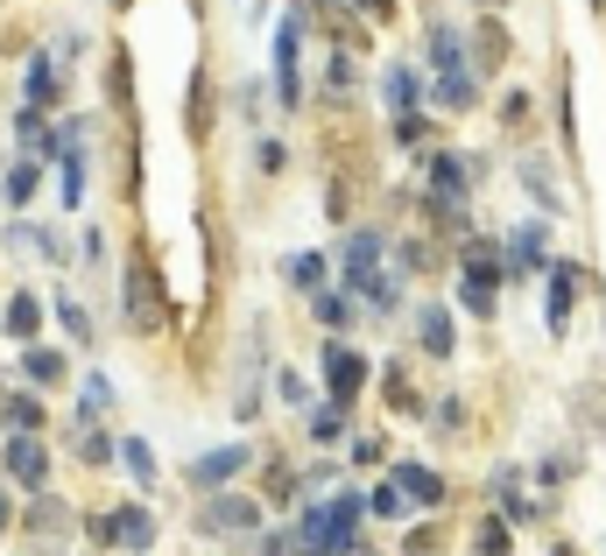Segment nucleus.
<instances>
[{
	"instance_id": "cd10ccee",
	"label": "nucleus",
	"mask_w": 606,
	"mask_h": 556,
	"mask_svg": "<svg viewBox=\"0 0 606 556\" xmlns=\"http://www.w3.org/2000/svg\"><path fill=\"white\" fill-rule=\"evenodd\" d=\"M388 409L395 416H423V395L409 387V367H388Z\"/></svg>"
},
{
	"instance_id": "c85d7f7f",
	"label": "nucleus",
	"mask_w": 606,
	"mask_h": 556,
	"mask_svg": "<svg viewBox=\"0 0 606 556\" xmlns=\"http://www.w3.org/2000/svg\"><path fill=\"white\" fill-rule=\"evenodd\" d=\"M121 465L135 472V486H156V450L141 444V437H127V444H121Z\"/></svg>"
},
{
	"instance_id": "412c9836",
	"label": "nucleus",
	"mask_w": 606,
	"mask_h": 556,
	"mask_svg": "<svg viewBox=\"0 0 606 556\" xmlns=\"http://www.w3.org/2000/svg\"><path fill=\"white\" fill-rule=\"evenodd\" d=\"M113 529H121V543L135 549V556H141V549L156 543V515H149V507H135V501H127L121 515H113Z\"/></svg>"
},
{
	"instance_id": "39448f33",
	"label": "nucleus",
	"mask_w": 606,
	"mask_h": 556,
	"mask_svg": "<svg viewBox=\"0 0 606 556\" xmlns=\"http://www.w3.org/2000/svg\"><path fill=\"white\" fill-rule=\"evenodd\" d=\"M247 458H255L247 444H219V450H205V458L190 465V486H226L233 472H247Z\"/></svg>"
},
{
	"instance_id": "20e7f679",
	"label": "nucleus",
	"mask_w": 606,
	"mask_h": 556,
	"mask_svg": "<svg viewBox=\"0 0 606 556\" xmlns=\"http://www.w3.org/2000/svg\"><path fill=\"white\" fill-rule=\"evenodd\" d=\"M198 529L205 535H255L261 529V501L255 493H219V501L198 515Z\"/></svg>"
},
{
	"instance_id": "6e6552de",
	"label": "nucleus",
	"mask_w": 606,
	"mask_h": 556,
	"mask_svg": "<svg viewBox=\"0 0 606 556\" xmlns=\"http://www.w3.org/2000/svg\"><path fill=\"white\" fill-rule=\"evenodd\" d=\"M8 472H14V479H22V486H28V493H36V486H42V479H50V450H42L36 437H22V430H14V437H8Z\"/></svg>"
},
{
	"instance_id": "0eeeda50",
	"label": "nucleus",
	"mask_w": 606,
	"mask_h": 556,
	"mask_svg": "<svg viewBox=\"0 0 606 556\" xmlns=\"http://www.w3.org/2000/svg\"><path fill=\"white\" fill-rule=\"evenodd\" d=\"M579 282H585V268H571V261H557V268H551V332H557V338L571 332V304H579Z\"/></svg>"
},
{
	"instance_id": "2eb2a0df",
	"label": "nucleus",
	"mask_w": 606,
	"mask_h": 556,
	"mask_svg": "<svg viewBox=\"0 0 606 556\" xmlns=\"http://www.w3.org/2000/svg\"><path fill=\"white\" fill-rule=\"evenodd\" d=\"M0 332H8L14 345H28V338H36V332H42V304H36V296H28V289H22V296H14V304H8V310H0Z\"/></svg>"
},
{
	"instance_id": "8fccbe9b",
	"label": "nucleus",
	"mask_w": 606,
	"mask_h": 556,
	"mask_svg": "<svg viewBox=\"0 0 606 556\" xmlns=\"http://www.w3.org/2000/svg\"><path fill=\"white\" fill-rule=\"evenodd\" d=\"M557 556H571V549H557Z\"/></svg>"
},
{
	"instance_id": "4c0bfd02",
	"label": "nucleus",
	"mask_w": 606,
	"mask_h": 556,
	"mask_svg": "<svg viewBox=\"0 0 606 556\" xmlns=\"http://www.w3.org/2000/svg\"><path fill=\"white\" fill-rule=\"evenodd\" d=\"M423 134H431V120H423V113H403V120H395V141H409V148H417Z\"/></svg>"
},
{
	"instance_id": "58836bf2",
	"label": "nucleus",
	"mask_w": 606,
	"mask_h": 556,
	"mask_svg": "<svg viewBox=\"0 0 606 556\" xmlns=\"http://www.w3.org/2000/svg\"><path fill=\"white\" fill-rule=\"evenodd\" d=\"M310 437L332 444V437H338V409H310Z\"/></svg>"
},
{
	"instance_id": "4be33fe9",
	"label": "nucleus",
	"mask_w": 606,
	"mask_h": 556,
	"mask_svg": "<svg viewBox=\"0 0 606 556\" xmlns=\"http://www.w3.org/2000/svg\"><path fill=\"white\" fill-rule=\"evenodd\" d=\"M22 92H28V107H42V113H50V99H57L50 57H28V64H22Z\"/></svg>"
},
{
	"instance_id": "f257e3e1",
	"label": "nucleus",
	"mask_w": 606,
	"mask_h": 556,
	"mask_svg": "<svg viewBox=\"0 0 606 556\" xmlns=\"http://www.w3.org/2000/svg\"><path fill=\"white\" fill-rule=\"evenodd\" d=\"M367 353H353V345H324V387H332V409H353V401L367 395Z\"/></svg>"
},
{
	"instance_id": "a19ab883",
	"label": "nucleus",
	"mask_w": 606,
	"mask_h": 556,
	"mask_svg": "<svg viewBox=\"0 0 606 556\" xmlns=\"http://www.w3.org/2000/svg\"><path fill=\"white\" fill-rule=\"evenodd\" d=\"M529 113H536V107H529V92H508V107H500V120H508V127H522Z\"/></svg>"
},
{
	"instance_id": "de8ad7c7",
	"label": "nucleus",
	"mask_w": 606,
	"mask_h": 556,
	"mask_svg": "<svg viewBox=\"0 0 606 556\" xmlns=\"http://www.w3.org/2000/svg\"><path fill=\"white\" fill-rule=\"evenodd\" d=\"M304 556H324V549H304Z\"/></svg>"
},
{
	"instance_id": "7c9ffc66",
	"label": "nucleus",
	"mask_w": 606,
	"mask_h": 556,
	"mask_svg": "<svg viewBox=\"0 0 606 556\" xmlns=\"http://www.w3.org/2000/svg\"><path fill=\"white\" fill-rule=\"evenodd\" d=\"M78 198H85V148H64V205L78 212Z\"/></svg>"
},
{
	"instance_id": "09e8293b",
	"label": "nucleus",
	"mask_w": 606,
	"mask_h": 556,
	"mask_svg": "<svg viewBox=\"0 0 606 556\" xmlns=\"http://www.w3.org/2000/svg\"><path fill=\"white\" fill-rule=\"evenodd\" d=\"M593 8H606V0H593Z\"/></svg>"
},
{
	"instance_id": "c756f323",
	"label": "nucleus",
	"mask_w": 606,
	"mask_h": 556,
	"mask_svg": "<svg viewBox=\"0 0 606 556\" xmlns=\"http://www.w3.org/2000/svg\"><path fill=\"white\" fill-rule=\"evenodd\" d=\"M57 324H64V332L78 338V345H92V318H85L78 296H57Z\"/></svg>"
},
{
	"instance_id": "f03ea898",
	"label": "nucleus",
	"mask_w": 606,
	"mask_h": 556,
	"mask_svg": "<svg viewBox=\"0 0 606 556\" xmlns=\"http://www.w3.org/2000/svg\"><path fill=\"white\" fill-rule=\"evenodd\" d=\"M121 304H127V318H135V332H162V324H170V310H162V289H156V268H149V261H127Z\"/></svg>"
},
{
	"instance_id": "ea45409f",
	"label": "nucleus",
	"mask_w": 606,
	"mask_h": 556,
	"mask_svg": "<svg viewBox=\"0 0 606 556\" xmlns=\"http://www.w3.org/2000/svg\"><path fill=\"white\" fill-rule=\"evenodd\" d=\"M28 521H36V529H64V507H57L50 493H42V501H36V515H28Z\"/></svg>"
},
{
	"instance_id": "4468645a",
	"label": "nucleus",
	"mask_w": 606,
	"mask_h": 556,
	"mask_svg": "<svg viewBox=\"0 0 606 556\" xmlns=\"http://www.w3.org/2000/svg\"><path fill=\"white\" fill-rule=\"evenodd\" d=\"M494 282H500L494 268H472L466 261V275H458V304H466L472 318H494Z\"/></svg>"
},
{
	"instance_id": "393cba45",
	"label": "nucleus",
	"mask_w": 606,
	"mask_h": 556,
	"mask_svg": "<svg viewBox=\"0 0 606 556\" xmlns=\"http://www.w3.org/2000/svg\"><path fill=\"white\" fill-rule=\"evenodd\" d=\"M367 515H381V521H403V515H409V493H403V479H381V486H374V501H367Z\"/></svg>"
},
{
	"instance_id": "f704fd0d",
	"label": "nucleus",
	"mask_w": 606,
	"mask_h": 556,
	"mask_svg": "<svg viewBox=\"0 0 606 556\" xmlns=\"http://www.w3.org/2000/svg\"><path fill=\"white\" fill-rule=\"evenodd\" d=\"M472 543H480V556H508V521H480Z\"/></svg>"
},
{
	"instance_id": "c9c22d12",
	"label": "nucleus",
	"mask_w": 606,
	"mask_h": 556,
	"mask_svg": "<svg viewBox=\"0 0 606 556\" xmlns=\"http://www.w3.org/2000/svg\"><path fill=\"white\" fill-rule=\"evenodd\" d=\"M78 458H85V465H113V444L99 437L92 423H85V430H78Z\"/></svg>"
},
{
	"instance_id": "79ce46f5",
	"label": "nucleus",
	"mask_w": 606,
	"mask_h": 556,
	"mask_svg": "<svg viewBox=\"0 0 606 556\" xmlns=\"http://www.w3.org/2000/svg\"><path fill=\"white\" fill-rule=\"evenodd\" d=\"M346 458H353V465H374V458H381V437H353Z\"/></svg>"
},
{
	"instance_id": "2f4dec72",
	"label": "nucleus",
	"mask_w": 606,
	"mask_h": 556,
	"mask_svg": "<svg viewBox=\"0 0 606 556\" xmlns=\"http://www.w3.org/2000/svg\"><path fill=\"white\" fill-rule=\"evenodd\" d=\"M78 395H85V423H92L99 409H113V381H107V373H92V381H85Z\"/></svg>"
},
{
	"instance_id": "72a5a7b5",
	"label": "nucleus",
	"mask_w": 606,
	"mask_h": 556,
	"mask_svg": "<svg viewBox=\"0 0 606 556\" xmlns=\"http://www.w3.org/2000/svg\"><path fill=\"white\" fill-rule=\"evenodd\" d=\"M275 395H283L289 409H310V387H304V373H297V367H283V373H275Z\"/></svg>"
},
{
	"instance_id": "a18cd8bd",
	"label": "nucleus",
	"mask_w": 606,
	"mask_h": 556,
	"mask_svg": "<svg viewBox=\"0 0 606 556\" xmlns=\"http://www.w3.org/2000/svg\"><path fill=\"white\" fill-rule=\"evenodd\" d=\"M8 521H14V507H8V493H0V535H8Z\"/></svg>"
},
{
	"instance_id": "f8f14e48",
	"label": "nucleus",
	"mask_w": 606,
	"mask_h": 556,
	"mask_svg": "<svg viewBox=\"0 0 606 556\" xmlns=\"http://www.w3.org/2000/svg\"><path fill=\"white\" fill-rule=\"evenodd\" d=\"M472 50H480V57H472L480 71H500V64H508V50H515V42H508V28H500L494 14H480V22H472Z\"/></svg>"
},
{
	"instance_id": "a878e982",
	"label": "nucleus",
	"mask_w": 606,
	"mask_h": 556,
	"mask_svg": "<svg viewBox=\"0 0 606 556\" xmlns=\"http://www.w3.org/2000/svg\"><path fill=\"white\" fill-rule=\"evenodd\" d=\"M36 184H42V162L22 156V162L8 170V205H28V198H36Z\"/></svg>"
},
{
	"instance_id": "423d86ee",
	"label": "nucleus",
	"mask_w": 606,
	"mask_h": 556,
	"mask_svg": "<svg viewBox=\"0 0 606 556\" xmlns=\"http://www.w3.org/2000/svg\"><path fill=\"white\" fill-rule=\"evenodd\" d=\"M184 134L190 141H205L212 134V71H190V85H184Z\"/></svg>"
},
{
	"instance_id": "9d476101",
	"label": "nucleus",
	"mask_w": 606,
	"mask_h": 556,
	"mask_svg": "<svg viewBox=\"0 0 606 556\" xmlns=\"http://www.w3.org/2000/svg\"><path fill=\"white\" fill-rule=\"evenodd\" d=\"M360 493H332V501H324V515H332V535H324V549L332 556H346L353 549V529H360Z\"/></svg>"
},
{
	"instance_id": "5701e85b",
	"label": "nucleus",
	"mask_w": 606,
	"mask_h": 556,
	"mask_svg": "<svg viewBox=\"0 0 606 556\" xmlns=\"http://www.w3.org/2000/svg\"><path fill=\"white\" fill-rule=\"evenodd\" d=\"M0 423L22 430V437H36V430H42V401L36 395H8V401H0Z\"/></svg>"
},
{
	"instance_id": "473e14b6",
	"label": "nucleus",
	"mask_w": 606,
	"mask_h": 556,
	"mask_svg": "<svg viewBox=\"0 0 606 556\" xmlns=\"http://www.w3.org/2000/svg\"><path fill=\"white\" fill-rule=\"evenodd\" d=\"M522 190H536V205H543V212H557V205H565V198L551 190V176L536 170V162H522Z\"/></svg>"
},
{
	"instance_id": "9b49d317",
	"label": "nucleus",
	"mask_w": 606,
	"mask_h": 556,
	"mask_svg": "<svg viewBox=\"0 0 606 556\" xmlns=\"http://www.w3.org/2000/svg\"><path fill=\"white\" fill-rule=\"evenodd\" d=\"M127 42H113L107 50V99H113V113H135V64H127Z\"/></svg>"
},
{
	"instance_id": "a211bd4d",
	"label": "nucleus",
	"mask_w": 606,
	"mask_h": 556,
	"mask_svg": "<svg viewBox=\"0 0 606 556\" xmlns=\"http://www.w3.org/2000/svg\"><path fill=\"white\" fill-rule=\"evenodd\" d=\"M431 71H437V78H445V71H466V36H458L452 22L431 28Z\"/></svg>"
},
{
	"instance_id": "bb28decb",
	"label": "nucleus",
	"mask_w": 606,
	"mask_h": 556,
	"mask_svg": "<svg viewBox=\"0 0 606 556\" xmlns=\"http://www.w3.org/2000/svg\"><path fill=\"white\" fill-rule=\"evenodd\" d=\"M289 289L324 296V254H297V261H289Z\"/></svg>"
},
{
	"instance_id": "7ed1b4c3",
	"label": "nucleus",
	"mask_w": 606,
	"mask_h": 556,
	"mask_svg": "<svg viewBox=\"0 0 606 556\" xmlns=\"http://www.w3.org/2000/svg\"><path fill=\"white\" fill-rule=\"evenodd\" d=\"M297 50H304V14H283L275 22V99L289 113L304 107V78H297Z\"/></svg>"
},
{
	"instance_id": "dca6fc26",
	"label": "nucleus",
	"mask_w": 606,
	"mask_h": 556,
	"mask_svg": "<svg viewBox=\"0 0 606 556\" xmlns=\"http://www.w3.org/2000/svg\"><path fill=\"white\" fill-rule=\"evenodd\" d=\"M417 332H423V353H431V359H452V310H437V304H423L417 310Z\"/></svg>"
},
{
	"instance_id": "49530a36",
	"label": "nucleus",
	"mask_w": 606,
	"mask_h": 556,
	"mask_svg": "<svg viewBox=\"0 0 606 556\" xmlns=\"http://www.w3.org/2000/svg\"><path fill=\"white\" fill-rule=\"evenodd\" d=\"M113 8H135V0H113Z\"/></svg>"
},
{
	"instance_id": "ddd939ff",
	"label": "nucleus",
	"mask_w": 606,
	"mask_h": 556,
	"mask_svg": "<svg viewBox=\"0 0 606 556\" xmlns=\"http://www.w3.org/2000/svg\"><path fill=\"white\" fill-rule=\"evenodd\" d=\"M381 99H388V113L403 120V113H417V99H423V78L409 64H388V78H381Z\"/></svg>"
},
{
	"instance_id": "aec40b11",
	"label": "nucleus",
	"mask_w": 606,
	"mask_h": 556,
	"mask_svg": "<svg viewBox=\"0 0 606 556\" xmlns=\"http://www.w3.org/2000/svg\"><path fill=\"white\" fill-rule=\"evenodd\" d=\"M22 373H28L36 387H57L71 367H64V353H50V345H22Z\"/></svg>"
},
{
	"instance_id": "1a4fd4ad",
	"label": "nucleus",
	"mask_w": 606,
	"mask_h": 556,
	"mask_svg": "<svg viewBox=\"0 0 606 556\" xmlns=\"http://www.w3.org/2000/svg\"><path fill=\"white\" fill-rule=\"evenodd\" d=\"M472 184H480V170H466V156H431V198L458 205Z\"/></svg>"
},
{
	"instance_id": "f3484780",
	"label": "nucleus",
	"mask_w": 606,
	"mask_h": 556,
	"mask_svg": "<svg viewBox=\"0 0 606 556\" xmlns=\"http://www.w3.org/2000/svg\"><path fill=\"white\" fill-rule=\"evenodd\" d=\"M374 261H381V233H353L346 239V289H360L374 275Z\"/></svg>"
},
{
	"instance_id": "6ab92c4d",
	"label": "nucleus",
	"mask_w": 606,
	"mask_h": 556,
	"mask_svg": "<svg viewBox=\"0 0 606 556\" xmlns=\"http://www.w3.org/2000/svg\"><path fill=\"white\" fill-rule=\"evenodd\" d=\"M395 479H403V493H409L417 507H445V479H437L431 465H403Z\"/></svg>"
},
{
	"instance_id": "b1692460",
	"label": "nucleus",
	"mask_w": 606,
	"mask_h": 556,
	"mask_svg": "<svg viewBox=\"0 0 606 556\" xmlns=\"http://www.w3.org/2000/svg\"><path fill=\"white\" fill-rule=\"evenodd\" d=\"M472 99H480V78H472V71H445V78H437V107L466 113Z\"/></svg>"
},
{
	"instance_id": "37998d69",
	"label": "nucleus",
	"mask_w": 606,
	"mask_h": 556,
	"mask_svg": "<svg viewBox=\"0 0 606 556\" xmlns=\"http://www.w3.org/2000/svg\"><path fill=\"white\" fill-rule=\"evenodd\" d=\"M318 318L324 324H346V296H318Z\"/></svg>"
},
{
	"instance_id": "c03bdc74",
	"label": "nucleus",
	"mask_w": 606,
	"mask_h": 556,
	"mask_svg": "<svg viewBox=\"0 0 606 556\" xmlns=\"http://www.w3.org/2000/svg\"><path fill=\"white\" fill-rule=\"evenodd\" d=\"M367 14H374V22H388V14H395V0H367Z\"/></svg>"
},
{
	"instance_id": "e433bc0d",
	"label": "nucleus",
	"mask_w": 606,
	"mask_h": 556,
	"mask_svg": "<svg viewBox=\"0 0 606 556\" xmlns=\"http://www.w3.org/2000/svg\"><path fill=\"white\" fill-rule=\"evenodd\" d=\"M437 549H445V529H437V521L409 529V556H437Z\"/></svg>"
}]
</instances>
